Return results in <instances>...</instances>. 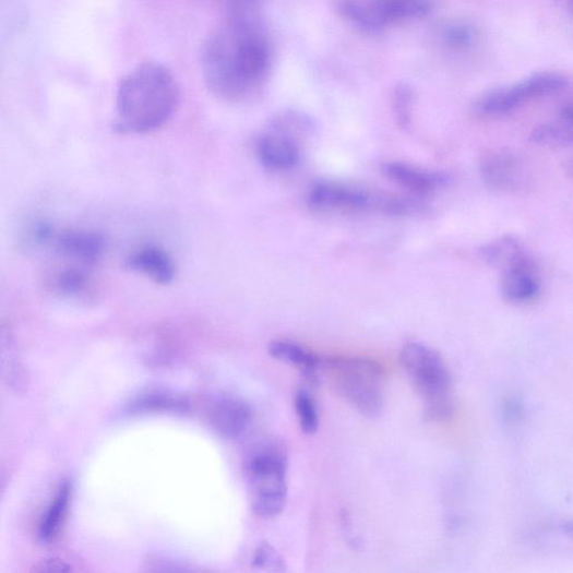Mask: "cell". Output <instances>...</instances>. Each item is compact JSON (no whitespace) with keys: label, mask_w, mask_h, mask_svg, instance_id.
I'll list each match as a JSON object with an SVG mask.
<instances>
[{"label":"cell","mask_w":573,"mask_h":573,"mask_svg":"<svg viewBox=\"0 0 573 573\" xmlns=\"http://www.w3.org/2000/svg\"><path fill=\"white\" fill-rule=\"evenodd\" d=\"M381 169L387 180L417 196L434 193L450 182L446 172L420 168L404 162H386Z\"/></svg>","instance_id":"8fae6325"},{"label":"cell","mask_w":573,"mask_h":573,"mask_svg":"<svg viewBox=\"0 0 573 573\" xmlns=\"http://www.w3.org/2000/svg\"><path fill=\"white\" fill-rule=\"evenodd\" d=\"M250 408L235 398H225L215 404L211 411V422L218 433L227 438H239L251 426Z\"/></svg>","instance_id":"e0dca14e"},{"label":"cell","mask_w":573,"mask_h":573,"mask_svg":"<svg viewBox=\"0 0 573 573\" xmlns=\"http://www.w3.org/2000/svg\"><path fill=\"white\" fill-rule=\"evenodd\" d=\"M416 96L411 86L401 83L394 87L391 98L393 117L396 124L404 130H409L414 120Z\"/></svg>","instance_id":"603a6c76"},{"label":"cell","mask_w":573,"mask_h":573,"mask_svg":"<svg viewBox=\"0 0 573 573\" xmlns=\"http://www.w3.org/2000/svg\"><path fill=\"white\" fill-rule=\"evenodd\" d=\"M307 201L315 211L342 214L375 212L391 216H410L425 208L417 196L380 193L330 180L315 183L308 192Z\"/></svg>","instance_id":"277c9868"},{"label":"cell","mask_w":573,"mask_h":573,"mask_svg":"<svg viewBox=\"0 0 573 573\" xmlns=\"http://www.w3.org/2000/svg\"><path fill=\"white\" fill-rule=\"evenodd\" d=\"M313 121L296 110H284L264 127L256 141L261 164L273 171L296 167L302 157L303 144L310 136Z\"/></svg>","instance_id":"52a82bcc"},{"label":"cell","mask_w":573,"mask_h":573,"mask_svg":"<svg viewBox=\"0 0 573 573\" xmlns=\"http://www.w3.org/2000/svg\"><path fill=\"white\" fill-rule=\"evenodd\" d=\"M327 369L343 398L368 418L384 408L385 375L382 367L366 358H336Z\"/></svg>","instance_id":"5b68a950"},{"label":"cell","mask_w":573,"mask_h":573,"mask_svg":"<svg viewBox=\"0 0 573 573\" xmlns=\"http://www.w3.org/2000/svg\"><path fill=\"white\" fill-rule=\"evenodd\" d=\"M180 102V89L168 69L144 63L122 77L117 91V127L148 134L165 126Z\"/></svg>","instance_id":"7a4b0ae2"},{"label":"cell","mask_w":573,"mask_h":573,"mask_svg":"<svg viewBox=\"0 0 573 573\" xmlns=\"http://www.w3.org/2000/svg\"><path fill=\"white\" fill-rule=\"evenodd\" d=\"M533 141L545 147H565L572 143V109L568 104L560 111L556 122L538 126L532 134Z\"/></svg>","instance_id":"ffe728a7"},{"label":"cell","mask_w":573,"mask_h":573,"mask_svg":"<svg viewBox=\"0 0 573 573\" xmlns=\"http://www.w3.org/2000/svg\"><path fill=\"white\" fill-rule=\"evenodd\" d=\"M568 84L566 76L561 73H536L484 95L476 104V114L488 119L505 117L528 104L563 92Z\"/></svg>","instance_id":"9c48e42d"},{"label":"cell","mask_w":573,"mask_h":573,"mask_svg":"<svg viewBox=\"0 0 573 573\" xmlns=\"http://www.w3.org/2000/svg\"><path fill=\"white\" fill-rule=\"evenodd\" d=\"M50 243L53 244L55 254L60 262L77 264L94 271L98 267L106 249V241L102 235L86 230L55 232Z\"/></svg>","instance_id":"30bf717a"},{"label":"cell","mask_w":573,"mask_h":573,"mask_svg":"<svg viewBox=\"0 0 573 573\" xmlns=\"http://www.w3.org/2000/svg\"><path fill=\"white\" fill-rule=\"evenodd\" d=\"M287 457L283 451L267 446L247 461L249 498L253 512L263 518L279 515L287 504Z\"/></svg>","instance_id":"8992f818"},{"label":"cell","mask_w":573,"mask_h":573,"mask_svg":"<svg viewBox=\"0 0 573 573\" xmlns=\"http://www.w3.org/2000/svg\"><path fill=\"white\" fill-rule=\"evenodd\" d=\"M405 372L430 419H447L454 407L451 371L439 353L418 342L407 343L402 351Z\"/></svg>","instance_id":"3957f363"},{"label":"cell","mask_w":573,"mask_h":573,"mask_svg":"<svg viewBox=\"0 0 573 573\" xmlns=\"http://www.w3.org/2000/svg\"><path fill=\"white\" fill-rule=\"evenodd\" d=\"M528 254L522 241L512 236L499 238L481 249L484 260L500 271Z\"/></svg>","instance_id":"44dd1931"},{"label":"cell","mask_w":573,"mask_h":573,"mask_svg":"<svg viewBox=\"0 0 573 573\" xmlns=\"http://www.w3.org/2000/svg\"><path fill=\"white\" fill-rule=\"evenodd\" d=\"M252 565L259 570L268 572H284L287 570V564L283 556L267 542H263L255 550Z\"/></svg>","instance_id":"d4e9b609"},{"label":"cell","mask_w":573,"mask_h":573,"mask_svg":"<svg viewBox=\"0 0 573 573\" xmlns=\"http://www.w3.org/2000/svg\"><path fill=\"white\" fill-rule=\"evenodd\" d=\"M501 273V291L506 300L513 303H527L538 297L541 280L532 254L510 264Z\"/></svg>","instance_id":"7c38bea8"},{"label":"cell","mask_w":573,"mask_h":573,"mask_svg":"<svg viewBox=\"0 0 573 573\" xmlns=\"http://www.w3.org/2000/svg\"><path fill=\"white\" fill-rule=\"evenodd\" d=\"M268 350L274 359L300 369L308 377H315L322 367L321 359L314 353L293 341L275 339Z\"/></svg>","instance_id":"d6986e66"},{"label":"cell","mask_w":573,"mask_h":573,"mask_svg":"<svg viewBox=\"0 0 573 573\" xmlns=\"http://www.w3.org/2000/svg\"><path fill=\"white\" fill-rule=\"evenodd\" d=\"M480 174L485 183L501 192H516L526 186L522 163L508 152H492L482 157Z\"/></svg>","instance_id":"4fadbf2b"},{"label":"cell","mask_w":573,"mask_h":573,"mask_svg":"<svg viewBox=\"0 0 573 573\" xmlns=\"http://www.w3.org/2000/svg\"><path fill=\"white\" fill-rule=\"evenodd\" d=\"M0 382L16 394L29 385V375L15 336L7 326H0Z\"/></svg>","instance_id":"5bb4252c"},{"label":"cell","mask_w":573,"mask_h":573,"mask_svg":"<svg viewBox=\"0 0 573 573\" xmlns=\"http://www.w3.org/2000/svg\"><path fill=\"white\" fill-rule=\"evenodd\" d=\"M189 410L190 402L184 395L160 389L147 390L136 395L127 406L130 415H183Z\"/></svg>","instance_id":"9a60e30c"},{"label":"cell","mask_w":573,"mask_h":573,"mask_svg":"<svg viewBox=\"0 0 573 573\" xmlns=\"http://www.w3.org/2000/svg\"><path fill=\"white\" fill-rule=\"evenodd\" d=\"M339 16L350 26L368 34L428 16L432 10L429 0H338Z\"/></svg>","instance_id":"ba28073f"},{"label":"cell","mask_w":573,"mask_h":573,"mask_svg":"<svg viewBox=\"0 0 573 573\" xmlns=\"http://www.w3.org/2000/svg\"><path fill=\"white\" fill-rule=\"evenodd\" d=\"M439 41L452 52H465L471 49L477 39V28L465 21H452L439 29Z\"/></svg>","instance_id":"7402d4cb"},{"label":"cell","mask_w":573,"mask_h":573,"mask_svg":"<svg viewBox=\"0 0 573 573\" xmlns=\"http://www.w3.org/2000/svg\"><path fill=\"white\" fill-rule=\"evenodd\" d=\"M295 410L300 429L306 434H313L320 428V414L313 396L299 390L295 396Z\"/></svg>","instance_id":"cb8c5ba5"},{"label":"cell","mask_w":573,"mask_h":573,"mask_svg":"<svg viewBox=\"0 0 573 573\" xmlns=\"http://www.w3.org/2000/svg\"><path fill=\"white\" fill-rule=\"evenodd\" d=\"M272 68V43L259 0H234L228 17L202 46L201 70L208 92L226 103H248L264 91Z\"/></svg>","instance_id":"6da1fadb"},{"label":"cell","mask_w":573,"mask_h":573,"mask_svg":"<svg viewBox=\"0 0 573 573\" xmlns=\"http://www.w3.org/2000/svg\"><path fill=\"white\" fill-rule=\"evenodd\" d=\"M72 488L69 480H63L38 525V540L44 545L52 544L61 534L71 502Z\"/></svg>","instance_id":"ac0fdd59"},{"label":"cell","mask_w":573,"mask_h":573,"mask_svg":"<svg viewBox=\"0 0 573 573\" xmlns=\"http://www.w3.org/2000/svg\"><path fill=\"white\" fill-rule=\"evenodd\" d=\"M71 570L70 564L59 558L44 559L35 565V572L40 573H68Z\"/></svg>","instance_id":"484cf974"},{"label":"cell","mask_w":573,"mask_h":573,"mask_svg":"<svg viewBox=\"0 0 573 573\" xmlns=\"http://www.w3.org/2000/svg\"><path fill=\"white\" fill-rule=\"evenodd\" d=\"M127 266L163 286L172 283L176 275L172 259L157 247H145L135 251L128 258Z\"/></svg>","instance_id":"2e32d148"},{"label":"cell","mask_w":573,"mask_h":573,"mask_svg":"<svg viewBox=\"0 0 573 573\" xmlns=\"http://www.w3.org/2000/svg\"><path fill=\"white\" fill-rule=\"evenodd\" d=\"M503 416L506 422L517 423L523 416L521 403L516 399H506L503 404Z\"/></svg>","instance_id":"4316f807"}]
</instances>
